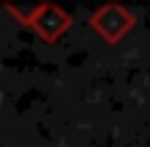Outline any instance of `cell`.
<instances>
[{"label":"cell","mask_w":150,"mask_h":147,"mask_svg":"<svg viewBox=\"0 0 150 147\" xmlns=\"http://www.w3.org/2000/svg\"><path fill=\"white\" fill-rule=\"evenodd\" d=\"M70 25H72V17L67 14L61 6H56V3H47L36 14V20L31 22V28L36 31V36L42 39V42H47V44L59 42V39L70 31Z\"/></svg>","instance_id":"7a4b0ae2"},{"label":"cell","mask_w":150,"mask_h":147,"mask_svg":"<svg viewBox=\"0 0 150 147\" xmlns=\"http://www.w3.org/2000/svg\"><path fill=\"white\" fill-rule=\"evenodd\" d=\"M47 3H50V0H3L6 11H8L17 22H22V25H31V22L36 20V14Z\"/></svg>","instance_id":"3957f363"},{"label":"cell","mask_w":150,"mask_h":147,"mask_svg":"<svg viewBox=\"0 0 150 147\" xmlns=\"http://www.w3.org/2000/svg\"><path fill=\"white\" fill-rule=\"evenodd\" d=\"M89 25L95 28V33L108 44H117L125 33L134 28V14L120 3H106L92 14Z\"/></svg>","instance_id":"6da1fadb"}]
</instances>
